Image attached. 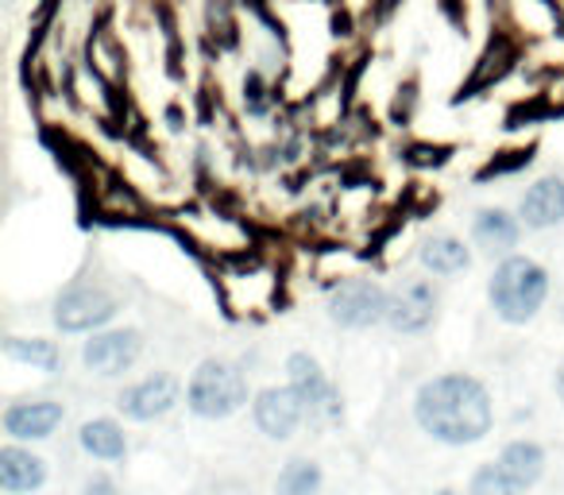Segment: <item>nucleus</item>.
Listing matches in <instances>:
<instances>
[{
  "label": "nucleus",
  "instance_id": "nucleus-22",
  "mask_svg": "<svg viewBox=\"0 0 564 495\" xmlns=\"http://www.w3.org/2000/svg\"><path fill=\"white\" fill-rule=\"evenodd\" d=\"M553 387H556V399H561V407H564V364L556 368V379H553Z\"/></svg>",
  "mask_w": 564,
  "mask_h": 495
},
{
  "label": "nucleus",
  "instance_id": "nucleus-3",
  "mask_svg": "<svg viewBox=\"0 0 564 495\" xmlns=\"http://www.w3.org/2000/svg\"><path fill=\"white\" fill-rule=\"evenodd\" d=\"M251 402L248 379L228 361H202L186 379V410L202 422H225Z\"/></svg>",
  "mask_w": 564,
  "mask_h": 495
},
{
  "label": "nucleus",
  "instance_id": "nucleus-14",
  "mask_svg": "<svg viewBox=\"0 0 564 495\" xmlns=\"http://www.w3.org/2000/svg\"><path fill=\"white\" fill-rule=\"evenodd\" d=\"M522 217H514L510 209H499V205H487V209H479L476 217H471V236H476L479 248H487L491 256H514L518 240H522Z\"/></svg>",
  "mask_w": 564,
  "mask_h": 495
},
{
  "label": "nucleus",
  "instance_id": "nucleus-6",
  "mask_svg": "<svg viewBox=\"0 0 564 495\" xmlns=\"http://www.w3.org/2000/svg\"><path fill=\"white\" fill-rule=\"evenodd\" d=\"M387 306H391V291L371 279H348V283L333 287L329 294V318L340 330L364 333L371 325H387Z\"/></svg>",
  "mask_w": 564,
  "mask_h": 495
},
{
  "label": "nucleus",
  "instance_id": "nucleus-5",
  "mask_svg": "<svg viewBox=\"0 0 564 495\" xmlns=\"http://www.w3.org/2000/svg\"><path fill=\"white\" fill-rule=\"evenodd\" d=\"M117 310H120L117 299H112L105 287L70 283L58 291L55 306H51V318H55V325L63 333H86V337H94V333L109 330Z\"/></svg>",
  "mask_w": 564,
  "mask_h": 495
},
{
  "label": "nucleus",
  "instance_id": "nucleus-17",
  "mask_svg": "<svg viewBox=\"0 0 564 495\" xmlns=\"http://www.w3.org/2000/svg\"><path fill=\"white\" fill-rule=\"evenodd\" d=\"M78 445H82V453L94 456V461L117 464L128 456V433L117 418H89L78 430Z\"/></svg>",
  "mask_w": 564,
  "mask_h": 495
},
{
  "label": "nucleus",
  "instance_id": "nucleus-13",
  "mask_svg": "<svg viewBox=\"0 0 564 495\" xmlns=\"http://www.w3.org/2000/svg\"><path fill=\"white\" fill-rule=\"evenodd\" d=\"M518 217L533 233H549V228L564 225V179L549 174V179L533 182L518 202Z\"/></svg>",
  "mask_w": 564,
  "mask_h": 495
},
{
  "label": "nucleus",
  "instance_id": "nucleus-23",
  "mask_svg": "<svg viewBox=\"0 0 564 495\" xmlns=\"http://www.w3.org/2000/svg\"><path fill=\"white\" fill-rule=\"evenodd\" d=\"M433 495H464V492H456V487H441V492H433Z\"/></svg>",
  "mask_w": 564,
  "mask_h": 495
},
{
  "label": "nucleus",
  "instance_id": "nucleus-18",
  "mask_svg": "<svg viewBox=\"0 0 564 495\" xmlns=\"http://www.w3.org/2000/svg\"><path fill=\"white\" fill-rule=\"evenodd\" d=\"M4 356L12 364H24L32 372H58L63 368V353L55 341L47 337H9L4 341Z\"/></svg>",
  "mask_w": 564,
  "mask_h": 495
},
{
  "label": "nucleus",
  "instance_id": "nucleus-10",
  "mask_svg": "<svg viewBox=\"0 0 564 495\" xmlns=\"http://www.w3.org/2000/svg\"><path fill=\"white\" fill-rule=\"evenodd\" d=\"M437 287L430 279H402L391 291V306H387V325L402 337H417L437 322Z\"/></svg>",
  "mask_w": 564,
  "mask_h": 495
},
{
  "label": "nucleus",
  "instance_id": "nucleus-11",
  "mask_svg": "<svg viewBox=\"0 0 564 495\" xmlns=\"http://www.w3.org/2000/svg\"><path fill=\"white\" fill-rule=\"evenodd\" d=\"M66 422V407L55 399H20V402H9L4 415H0V426L9 433V441H47L55 438V430Z\"/></svg>",
  "mask_w": 564,
  "mask_h": 495
},
{
  "label": "nucleus",
  "instance_id": "nucleus-8",
  "mask_svg": "<svg viewBox=\"0 0 564 495\" xmlns=\"http://www.w3.org/2000/svg\"><path fill=\"white\" fill-rule=\"evenodd\" d=\"M251 422L267 441H291L299 426L306 422V407H302L299 391L291 384L259 387L251 395Z\"/></svg>",
  "mask_w": 564,
  "mask_h": 495
},
{
  "label": "nucleus",
  "instance_id": "nucleus-16",
  "mask_svg": "<svg viewBox=\"0 0 564 495\" xmlns=\"http://www.w3.org/2000/svg\"><path fill=\"white\" fill-rule=\"evenodd\" d=\"M422 268L437 279H453V276H464L471 268V248L453 233H437L422 244V252H417Z\"/></svg>",
  "mask_w": 564,
  "mask_h": 495
},
{
  "label": "nucleus",
  "instance_id": "nucleus-12",
  "mask_svg": "<svg viewBox=\"0 0 564 495\" xmlns=\"http://www.w3.org/2000/svg\"><path fill=\"white\" fill-rule=\"evenodd\" d=\"M51 480V469L40 453H32L20 441H4L0 445V487L9 495H32Z\"/></svg>",
  "mask_w": 564,
  "mask_h": 495
},
{
  "label": "nucleus",
  "instance_id": "nucleus-9",
  "mask_svg": "<svg viewBox=\"0 0 564 495\" xmlns=\"http://www.w3.org/2000/svg\"><path fill=\"white\" fill-rule=\"evenodd\" d=\"M143 356V333L124 325V330H101L82 345V364H86L94 376L117 379L124 372H132Z\"/></svg>",
  "mask_w": 564,
  "mask_h": 495
},
{
  "label": "nucleus",
  "instance_id": "nucleus-2",
  "mask_svg": "<svg viewBox=\"0 0 564 495\" xmlns=\"http://www.w3.org/2000/svg\"><path fill=\"white\" fill-rule=\"evenodd\" d=\"M549 271L545 263H538L533 256H507L499 260V268L491 271L487 283V302H491L495 318L507 325H530L541 314V306L549 302Z\"/></svg>",
  "mask_w": 564,
  "mask_h": 495
},
{
  "label": "nucleus",
  "instance_id": "nucleus-4",
  "mask_svg": "<svg viewBox=\"0 0 564 495\" xmlns=\"http://www.w3.org/2000/svg\"><path fill=\"white\" fill-rule=\"evenodd\" d=\"M286 384L299 391L302 407H306V422L314 430H329L345 418V399L333 387L329 372L322 368V361L310 353H291L286 356Z\"/></svg>",
  "mask_w": 564,
  "mask_h": 495
},
{
  "label": "nucleus",
  "instance_id": "nucleus-7",
  "mask_svg": "<svg viewBox=\"0 0 564 495\" xmlns=\"http://www.w3.org/2000/svg\"><path fill=\"white\" fill-rule=\"evenodd\" d=\"M186 399V387L174 372H151V376L135 379L120 391L117 410L128 422H159L171 415L178 402Z\"/></svg>",
  "mask_w": 564,
  "mask_h": 495
},
{
  "label": "nucleus",
  "instance_id": "nucleus-1",
  "mask_svg": "<svg viewBox=\"0 0 564 495\" xmlns=\"http://www.w3.org/2000/svg\"><path fill=\"white\" fill-rule=\"evenodd\" d=\"M414 422L425 438L437 445L464 449L479 445L495 430V402L484 379L471 372H445L417 387L414 395Z\"/></svg>",
  "mask_w": 564,
  "mask_h": 495
},
{
  "label": "nucleus",
  "instance_id": "nucleus-21",
  "mask_svg": "<svg viewBox=\"0 0 564 495\" xmlns=\"http://www.w3.org/2000/svg\"><path fill=\"white\" fill-rule=\"evenodd\" d=\"M78 495H120V487H117V480H112L109 472H94V476L82 484Z\"/></svg>",
  "mask_w": 564,
  "mask_h": 495
},
{
  "label": "nucleus",
  "instance_id": "nucleus-15",
  "mask_svg": "<svg viewBox=\"0 0 564 495\" xmlns=\"http://www.w3.org/2000/svg\"><path fill=\"white\" fill-rule=\"evenodd\" d=\"M495 464H499V469L507 472V476L514 480V484L522 487V492H530V487L538 484L541 476H545L549 453H545V445H541V441L518 438V441H507V445L499 449Z\"/></svg>",
  "mask_w": 564,
  "mask_h": 495
},
{
  "label": "nucleus",
  "instance_id": "nucleus-19",
  "mask_svg": "<svg viewBox=\"0 0 564 495\" xmlns=\"http://www.w3.org/2000/svg\"><path fill=\"white\" fill-rule=\"evenodd\" d=\"M325 484V472L314 456H291L274 476V492L279 495H317Z\"/></svg>",
  "mask_w": 564,
  "mask_h": 495
},
{
  "label": "nucleus",
  "instance_id": "nucleus-20",
  "mask_svg": "<svg viewBox=\"0 0 564 495\" xmlns=\"http://www.w3.org/2000/svg\"><path fill=\"white\" fill-rule=\"evenodd\" d=\"M468 495H525V492L507 476V472L499 469V464L487 461V464H479V469L471 472Z\"/></svg>",
  "mask_w": 564,
  "mask_h": 495
}]
</instances>
